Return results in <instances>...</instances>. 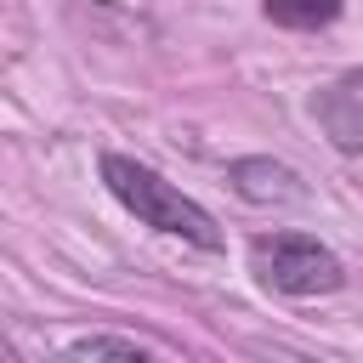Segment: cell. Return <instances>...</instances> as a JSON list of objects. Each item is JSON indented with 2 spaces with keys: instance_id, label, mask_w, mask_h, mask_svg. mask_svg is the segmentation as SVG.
Wrapping results in <instances>:
<instances>
[{
  "instance_id": "6",
  "label": "cell",
  "mask_w": 363,
  "mask_h": 363,
  "mask_svg": "<svg viewBox=\"0 0 363 363\" xmlns=\"http://www.w3.org/2000/svg\"><path fill=\"white\" fill-rule=\"evenodd\" d=\"M62 357H153V346L125 340V335H85V340H68Z\"/></svg>"
},
{
  "instance_id": "5",
  "label": "cell",
  "mask_w": 363,
  "mask_h": 363,
  "mask_svg": "<svg viewBox=\"0 0 363 363\" xmlns=\"http://www.w3.org/2000/svg\"><path fill=\"white\" fill-rule=\"evenodd\" d=\"M261 11L278 28H329L346 11V0H261Z\"/></svg>"
},
{
  "instance_id": "3",
  "label": "cell",
  "mask_w": 363,
  "mask_h": 363,
  "mask_svg": "<svg viewBox=\"0 0 363 363\" xmlns=\"http://www.w3.org/2000/svg\"><path fill=\"white\" fill-rule=\"evenodd\" d=\"M312 113H318L323 136H329L340 153H357V159H363V68L340 74L335 85H323L318 102H312Z\"/></svg>"
},
{
  "instance_id": "4",
  "label": "cell",
  "mask_w": 363,
  "mask_h": 363,
  "mask_svg": "<svg viewBox=\"0 0 363 363\" xmlns=\"http://www.w3.org/2000/svg\"><path fill=\"white\" fill-rule=\"evenodd\" d=\"M227 182H233L238 199H250V204H301V199H306L301 176H295L289 164H278V159H233V164H227Z\"/></svg>"
},
{
  "instance_id": "2",
  "label": "cell",
  "mask_w": 363,
  "mask_h": 363,
  "mask_svg": "<svg viewBox=\"0 0 363 363\" xmlns=\"http://www.w3.org/2000/svg\"><path fill=\"white\" fill-rule=\"evenodd\" d=\"M250 272L278 295H329L346 284V267L312 233H261L250 244Z\"/></svg>"
},
{
  "instance_id": "1",
  "label": "cell",
  "mask_w": 363,
  "mask_h": 363,
  "mask_svg": "<svg viewBox=\"0 0 363 363\" xmlns=\"http://www.w3.org/2000/svg\"><path fill=\"white\" fill-rule=\"evenodd\" d=\"M102 182H108V193H113L142 227H159V233L187 238V244H199V250H221V227H216V216H210L199 199H187L182 187H170L159 170H147L142 159L102 153Z\"/></svg>"
}]
</instances>
